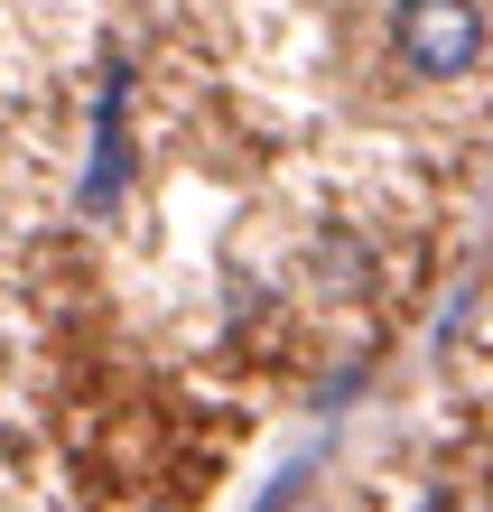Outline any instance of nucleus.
<instances>
[{
	"label": "nucleus",
	"mask_w": 493,
	"mask_h": 512,
	"mask_svg": "<svg viewBox=\"0 0 493 512\" xmlns=\"http://www.w3.org/2000/svg\"><path fill=\"white\" fill-rule=\"evenodd\" d=\"M484 47H493L484 0H400V10H391V56H400L410 75H428V84L475 75Z\"/></svg>",
	"instance_id": "nucleus-1"
},
{
	"label": "nucleus",
	"mask_w": 493,
	"mask_h": 512,
	"mask_svg": "<svg viewBox=\"0 0 493 512\" xmlns=\"http://www.w3.org/2000/svg\"><path fill=\"white\" fill-rule=\"evenodd\" d=\"M121 177H131V140H121V56L103 66V103H94V168H84V215H112Z\"/></svg>",
	"instance_id": "nucleus-2"
},
{
	"label": "nucleus",
	"mask_w": 493,
	"mask_h": 512,
	"mask_svg": "<svg viewBox=\"0 0 493 512\" xmlns=\"http://www.w3.org/2000/svg\"><path fill=\"white\" fill-rule=\"evenodd\" d=\"M419 512H466V503H456V494H428V503H419Z\"/></svg>",
	"instance_id": "nucleus-3"
}]
</instances>
